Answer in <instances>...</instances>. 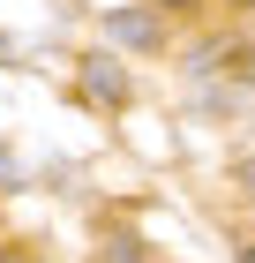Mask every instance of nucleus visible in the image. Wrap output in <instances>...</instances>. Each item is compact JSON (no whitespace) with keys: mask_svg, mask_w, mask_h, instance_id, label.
<instances>
[{"mask_svg":"<svg viewBox=\"0 0 255 263\" xmlns=\"http://www.w3.org/2000/svg\"><path fill=\"white\" fill-rule=\"evenodd\" d=\"M83 98L90 105H128V68H120L113 53H90V61H83Z\"/></svg>","mask_w":255,"mask_h":263,"instance_id":"nucleus-1","label":"nucleus"},{"mask_svg":"<svg viewBox=\"0 0 255 263\" xmlns=\"http://www.w3.org/2000/svg\"><path fill=\"white\" fill-rule=\"evenodd\" d=\"M105 38H113V45H135V53H158L165 30H158L150 8H113V15H105Z\"/></svg>","mask_w":255,"mask_h":263,"instance_id":"nucleus-2","label":"nucleus"},{"mask_svg":"<svg viewBox=\"0 0 255 263\" xmlns=\"http://www.w3.org/2000/svg\"><path fill=\"white\" fill-rule=\"evenodd\" d=\"M105 263H143V241L135 233H105Z\"/></svg>","mask_w":255,"mask_h":263,"instance_id":"nucleus-3","label":"nucleus"},{"mask_svg":"<svg viewBox=\"0 0 255 263\" xmlns=\"http://www.w3.org/2000/svg\"><path fill=\"white\" fill-rule=\"evenodd\" d=\"M8 188H23V165H15V151L0 143V196H8Z\"/></svg>","mask_w":255,"mask_h":263,"instance_id":"nucleus-4","label":"nucleus"},{"mask_svg":"<svg viewBox=\"0 0 255 263\" xmlns=\"http://www.w3.org/2000/svg\"><path fill=\"white\" fill-rule=\"evenodd\" d=\"M240 188H248V196H255V158H240Z\"/></svg>","mask_w":255,"mask_h":263,"instance_id":"nucleus-5","label":"nucleus"},{"mask_svg":"<svg viewBox=\"0 0 255 263\" xmlns=\"http://www.w3.org/2000/svg\"><path fill=\"white\" fill-rule=\"evenodd\" d=\"M0 263H30V256H23V248H0Z\"/></svg>","mask_w":255,"mask_h":263,"instance_id":"nucleus-6","label":"nucleus"},{"mask_svg":"<svg viewBox=\"0 0 255 263\" xmlns=\"http://www.w3.org/2000/svg\"><path fill=\"white\" fill-rule=\"evenodd\" d=\"M240 263H255V241H240Z\"/></svg>","mask_w":255,"mask_h":263,"instance_id":"nucleus-7","label":"nucleus"},{"mask_svg":"<svg viewBox=\"0 0 255 263\" xmlns=\"http://www.w3.org/2000/svg\"><path fill=\"white\" fill-rule=\"evenodd\" d=\"M158 8H188V0H158Z\"/></svg>","mask_w":255,"mask_h":263,"instance_id":"nucleus-8","label":"nucleus"},{"mask_svg":"<svg viewBox=\"0 0 255 263\" xmlns=\"http://www.w3.org/2000/svg\"><path fill=\"white\" fill-rule=\"evenodd\" d=\"M233 8H248V0H233Z\"/></svg>","mask_w":255,"mask_h":263,"instance_id":"nucleus-9","label":"nucleus"}]
</instances>
